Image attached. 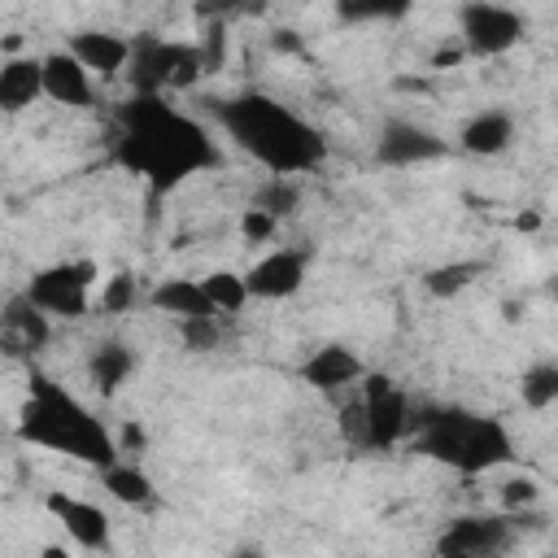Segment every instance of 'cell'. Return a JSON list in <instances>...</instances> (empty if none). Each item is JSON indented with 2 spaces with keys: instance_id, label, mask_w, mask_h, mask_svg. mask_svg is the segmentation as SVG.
<instances>
[{
  "instance_id": "cell-1",
  "label": "cell",
  "mask_w": 558,
  "mask_h": 558,
  "mask_svg": "<svg viewBox=\"0 0 558 558\" xmlns=\"http://www.w3.org/2000/svg\"><path fill=\"white\" fill-rule=\"evenodd\" d=\"M109 157L126 174L144 179L153 201L170 196L192 174L214 170L222 161V153L209 140V126L205 122H196L192 113L174 109L166 96H135V92L113 113Z\"/></svg>"
},
{
  "instance_id": "cell-29",
  "label": "cell",
  "mask_w": 558,
  "mask_h": 558,
  "mask_svg": "<svg viewBox=\"0 0 558 558\" xmlns=\"http://www.w3.org/2000/svg\"><path fill=\"white\" fill-rule=\"evenodd\" d=\"M266 0H196V17L201 22H227L240 13H262Z\"/></svg>"
},
{
  "instance_id": "cell-2",
  "label": "cell",
  "mask_w": 558,
  "mask_h": 558,
  "mask_svg": "<svg viewBox=\"0 0 558 558\" xmlns=\"http://www.w3.org/2000/svg\"><path fill=\"white\" fill-rule=\"evenodd\" d=\"M227 140L248 153L266 174H310L327 161V135L266 92H240L209 105Z\"/></svg>"
},
{
  "instance_id": "cell-5",
  "label": "cell",
  "mask_w": 558,
  "mask_h": 558,
  "mask_svg": "<svg viewBox=\"0 0 558 558\" xmlns=\"http://www.w3.org/2000/svg\"><path fill=\"white\" fill-rule=\"evenodd\" d=\"M205 78V61L196 39H166V35H135L131 39V61H126V83L135 96H170L187 92Z\"/></svg>"
},
{
  "instance_id": "cell-9",
  "label": "cell",
  "mask_w": 558,
  "mask_h": 558,
  "mask_svg": "<svg viewBox=\"0 0 558 558\" xmlns=\"http://www.w3.org/2000/svg\"><path fill=\"white\" fill-rule=\"evenodd\" d=\"M523 514L506 510V514H462L453 519L440 536H436V554L445 558H488L514 545V523Z\"/></svg>"
},
{
  "instance_id": "cell-22",
  "label": "cell",
  "mask_w": 558,
  "mask_h": 558,
  "mask_svg": "<svg viewBox=\"0 0 558 558\" xmlns=\"http://www.w3.org/2000/svg\"><path fill=\"white\" fill-rule=\"evenodd\" d=\"M331 4H336L340 22H349V26H366V22H401V17L414 9V0H331Z\"/></svg>"
},
{
  "instance_id": "cell-3",
  "label": "cell",
  "mask_w": 558,
  "mask_h": 558,
  "mask_svg": "<svg viewBox=\"0 0 558 558\" xmlns=\"http://www.w3.org/2000/svg\"><path fill=\"white\" fill-rule=\"evenodd\" d=\"M17 436L26 445H39V449H52V453H65L74 462H87V466H109L118 462V440L109 436V427L74 397L65 392L57 379L48 375H31V397L17 414Z\"/></svg>"
},
{
  "instance_id": "cell-27",
  "label": "cell",
  "mask_w": 558,
  "mask_h": 558,
  "mask_svg": "<svg viewBox=\"0 0 558 558\" xmlns=\"http://www.w3.org/2000/svg\"><path fill=\"white\" fill-rule=\"evenodd\" d=\"M135 301H140V283H135V275H126V270H122V275L105 279L96 310H100V314H126Z\"/></svg>"
},
{
  "instance_id": "cell-4",
  "label": "cell",
  "mask_w": 558,
  "mask_h": 558,
  "mask_svg": "<svg viewBox=\"0 0 558 558\" xmlns=\"http://www.w3.org/2000/svg\"><path fill=\"white\" fill-rule=\"evenodd\" d=\"M414 453L458 471V475H484L506 462H514V436L501 418L475 414L462 405H427L410 423Z\"/></svg>"
},
{
  "instance_id": "cell-33",
  "label": "cell",
  "mask_w": 558,
  "mask_h": 558,
  "mask_svg": "<svg viewBox=\"0 0 558 558\" xmlns=\"http://www.w3.org/2000/svg\"><path fill=\"white\" fill-rule=\"evenodd\" d=\"M144 440H148V436H144V427L126 423V427H122V440H118V449H122V453H135V449H144Z\"/></svg>"
},
{
  "instance_id": "cell-12",
  "label": "cell",
  "mask_w": 558,
  "mask_h": 558,
  "mask_svg": "<svg viewBox=\"0 0 558 558\" xmlns=\"http://www.w3.org/2000/svg\"><path fill=\"white\" fill-rule=\"evenodd\" d=\"M48 514L70 532L74 545L83 549H109V514L96 506V501H83V497H70V493H48Z\"/></svg>"
},
{
  "instance_id": "cell-14",
  "label": "cell",
  "mask_w": 558,
  "mask_h": 558,
  "mask_svg": "<svg viewBox=\"0 0 558 558\" xmlns=\"http://www.w3.org/2000/svg\"><path fill=\"white\" fill-rule=\"evenodd\" d=\"M48 318H52V314H44L26 292H22V296H9V305H4V314H0V323H4V349H9L13 357L44 349L48 336H52Z\"/></svg>"
},
{
  "instance_id": "cell-17",
  "label": "cell",
  "mask_w": 558,
  "mask_h": 558,
  "mask_svg": "<svg viewBox=\"0 0 558 558\" xmlns=\"http://www.w3.org/2000/svg\"><path fill=\"white\" fill-rule=\"evenodd\" d=\"M44 96V57L9 52L0 65V109L17 113Z\"/></svg>"
},
{
  "instance_id": "cell-16",
  "label": "cell",
  "mask_w": 558,
  "mask_h": 558,
  "mask_svg": "<svg viewBox=\"0 0 558 558\" xmlns=\"http://www.w3.org/2000/svg\"><path fill=\"white\" fill-rule=\"evenodd\" d=\"M510 144H514V118L506 109H480L458 131V148L471 157H497Z\"/></svg>"
},
{
  "instance_id": "cell-31",
  "label": "cell",
  "mask_w": 558,
  "mask_h": 558,
  "mask_svg": "<svg viewBox=\"0 0 558 558\" xmlns=\"http://www.w3.org/2000/svg\"><path fill=\"white\" fill-rule=\"evenodd\" d=\"M532 501H536V480L514 475V480H506V484H501V506H506V510L523 514V506H532Z\"/></svg>"
},
{
  "instance_id": "cell-36",
  "label": "cell",
  "mask_w": 558,
  "mask_h": 558,
  "mask_svg": "<svg viewBox=\"0 0 558 558\" xmlns=\"http://www.w3.org/2000/svg\"><path fill=\"white\" fill-rule=\"evenodd\" d=\"M536 227H541L536 214H519V231H536Z\"/></svg>"
},
{
  "instance_id": "cell-25",
  "label": "cell",
  "mask_w": 558,
  "mask_h": 558,
  "mask_svg": "<svg viewBox=\"0 0 558 558\" xmlns=\"http://www.w3.org/2000/svg\"><path fill=\"white\" fill-rule=\"evenodd\" d=\"M201 283H205V292L214 296L218 314H235V310H244V301H248V283H244V275H235V270H209Z\"/></svg>"
},
{
  "instance_id": "cell-18",
  "label": "cell",
  "mask_w": 558,
  "mask_h": 558,
  "mask_svg": "<svg viewBox=\"0 0 558 558\" xmlns=\"http://www.w3.org/2000/svg\"><path fill=\"white\" fill-rule=\"evenodd\" d=\"M70 52L92 74H126L131 39L126 35H113V31H78V35H70Z\"/></svg>"
},
{
  "instance_id": "cell-30",
  "label": "cell",
  "mask_w": 558,
  "mask_h": 558,
  "mask_svg": "<svg viewBox=\"0 0 558 558\" xmlns=\"http://www.w3.org/2000/svg\"><path fill=\"white\" fill-rule=\"evenodd\" d=\"M187 349H214L218 344V314H201V318H183L179 323Z\"/></svg>"
},
{
  "instance_id": "cell-23",
  "label": "cell",
  "mask_w": 558,
  "mask_h": 558,
  "mask_svg": "<svg viewBox=\"0 0 558 558\" xmlns=\"http://www.w3.org/2000/svg\"><path fill=\"white\" fill-rule=\"evenodd\" d=\"M480 275H484V262H445V266H432V270L423 275V288H427L432 296H458V292H466Z\"/></svg>"
},
{
  "instance_id": "cell-6",
  "label": "cell",
  "mask_w": 558,
  "mask_h": 558,
  "mask_svg": "<svg viewBox=\"0 0 558 558\" xmlns=\"http://www.w3.org/2000/svg\"><path fill=\"white\" fill-rule=\"evenodd\" d=\"M527 31V17L501 0H462L458 4V39L462 52L488 61V57H506Z\"/></svg>"
},
{
  "instance_id": "cell-7",
  "label": "cell",
  "mask_w": 558,
  "mask_h": 558,
  "mask_svg": "<svg viewBox=\"0 0 558 558\" xmlns=\"http://www.w3.org/2000/svg\"><path fill=\"white\" fill-rule=\"evenodd\" d=\"M96 262H87V257H70V262H52V266H44V270H35L31 275V283H26V296L44 310V314H52V318H78V314H87V305H92V283H96Z\"/></svg>"
},
{
  "instance_id": "cell-13",
  "label": "cell",
  "mask_w": 558,
  "mask_h": 558,
  "mask_svg": "<svg viewBox=\"0 0 558 558\" xmlns=\"http://www.w3.org/2000/svg\"><path fill=\"white\" fill-rule=\"evenodd\" d=\"M44 96L57 100V105H70V109H87L92 105V70L70 52V48H57V52H44Z\"/></svg>"
},
{
  "instance_id": "cell-15",
  "label": "cell",
  "mask_w": 558,
  "mask_h": 558,
  "mask_svg": "<svg viewBox=\"0 0 558 558\" xmlns=\"http://www.w3.org/2000/svg\"><path fill=\"white\" fill-rule=\"evenodd\" d=\"M362 375H366L362 357H357L353 349H344V344H323V349H314V353L305 357V366H301V379L314 384L318 392L349 388V384H357Z\"/></svg>"
},
{
  "instance_id": "cell-19",
  "label": "cell",
  "mask_w": 558,
  "mask_h": 558,
  "mask_svg": "<svg viewBox=\"0 0 558 558\" xmlns=\"http://www.w3.org/2000/svg\"><path fill=\"white\" fill-rule=\"evenodd\" d=\"M148 305H157L161 314L170 318H201V314H218L214 296L205 292L201 279H161L153 292H148Z\"/></svg>"
},
{
  "instance_id": "cell-10",
  "label": "cell",
  "mask_w": 558,
  "mask_h": 558,
  "mask_svg": "<svg viewBox=\"0 0 558 558\" xmlns=\"http://www.w3.org/2000/svg\"><path fill=\"white\" fill-rule=\"evenodd\" d=\"M445 153H449V140H440L432 126L410 122V118H388L379 126V140H375V157L384 166H423V161H436Z\"/></svg>"
},
{
  "instance_id": "cell-21",
  "label": "cell",
  "mask_w": 558,
  "mask_h": 558,
  "mask_svg": "<svg viewBox=\"0 0 558 558\" xmlns=\"http://www.w3.org/2000/svg\"><path fill=\"white\" fill-rule=\"evenodd\" d=\"M105 493L122 506H153V480L148 471H140V462H109L100 471Z\"/></svg>"
},
{
  "instance_id": "cell-24",
  "label": "cell",
  "mask_w": 558,
  "mask_h": 558,
  "mask_svg": "<svg viewBox=\"0 0 558 558\" xmlns=\"http://www.w3.org/2000/svg\"><path fill=\"white\" fill-rule=\"evenodd\" d=\"M519 397H523V405H532V410L554 405V401H558V362H536V366H527L523 379H519Z\"/></svg>"
},
{
  "instance_id": "cell-8",
  "label": "cell",
  "mask_w": 558,
  "mask_h": 558,
  "mask_svg": "<svg viewBox=\"0 0 558 558\" xmlns=\"http://www.w3.org/2000/svg\"><path fill=\"white\" fill-rule=\"evenodd\" d=\"M362 423H366V449H392L401 436H410L414 410L397 379L388 375H362Z\"/></svg>"
},
{
  "instance_id": "cell-32",
  "label": "cell",
  "mask_w": 558,
  "mask_h": 558,
  "mask_svg": "<svg viewBox=\"0 0 558 558\" xmlns=\"http://www.w3.org/2000/svg\"><path fill=\"white\" fill-rule=\"evenodd\" d=\"M275 227H279V218L275 214H266V209H244V218H240V231H244V240H270L275 235Z\"/></svg>"
},
{
  "instance_id": "cell-35",
  "label": "cell",
  "mask_w": 558,
  "mask_h": 558,
  "mask_svg": "<svg viewBox=\"0 0 558 558\" xmlns=\"http://www.w3.org/2000/svg\"><path fill=\"white\" fill-rule=\"evenodd\" d=\"M462 61V48H440L436 52V65H458Z\"/></svg>"
},
{
  "instance_id": "cell-28",
  "label": "cell",
  "mask_w": 558,
  "mask_h": 558,
  "mask_svg": "<svg viewBox=\"0 0 558 558\" xmlns=\"http://www.w3.org/2000/svg\"><path fill=\"white\" fill-rule=\"evenodd\" d=\"M196 48H201L205 74H218V70H222V61H227V22H201Z\"/></svg>"
},
{
  "instance_id": "cell-26",
  "label": "cell",
  "mask_w": 558,
  "mask_h": 558,
  "mask_svg": "<svg viewBox=\"0 0 558 558\" xmlns=\"http://www.w3.org/2000/svg\"><path fill=\"white\" fill-rule=\"evenodd\" d=\"M296 201H301V192H296V183L288 179V174H270L262 187H257V209H266V214H275V218H283V214H292L296 209Z\"/></svg>"
},
{
  "instance_id": "cell-34",
  "label": "cell",
  "mask_w": 558,
  "mask_h": 558,
  "mask_svg": "<svg viewBox=\"0 0 558 558\" xmlns=\"http://www.w3.org/2000/svg\"><path fill=\"white\" fill-rule=\"evenodd\" d=\"M275 48H283V52H301L296 31H279V35H275Z\"/></svg>"
},
{
  "instance_id": "cell-20",
  "label": "cell",
  "mask_w": 558,
  "mask_h": 558,
  "mask_svg": "<svg viewBox=\"0 0 558 558\" xmlns=\"http://www.w3.org/2000/svg\"><path fill=\"white\" fill-rule=\"evenodd\" d=\"M131 371H135V353H131L122 340H105V344H96L92 357H87V379H92L96 392H105V397L118 392Z\"/></svg>"
},
{
  "instance_id": "cell-11",
  "label": "cell",
  "mask_w": 558,
  "mask_h": 558,
  "mask_svg": "<svg viewBox=\"0 0 558 558\" xmlns=\"http://www.w3.org/2000/svg\"><path fill=\"white\" fill-rule=\"evenodd\" d=\"M305 266H310V257H305L301 248H275V253L257 257V262L244 270L248 296H257V301H288L292 292H301Z\"/></svg>"
}]
</instances>
